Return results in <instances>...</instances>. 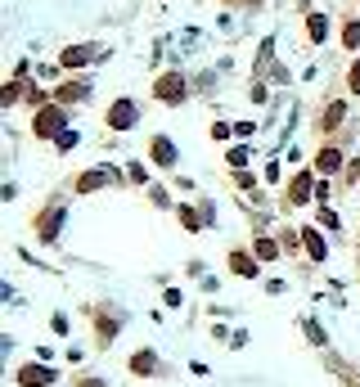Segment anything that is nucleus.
Here are the masks:
<instances>
[{
    "label": "nucleus",
    "instance_id": "1",
    "mask_svg": "<svg viewBox=\"0 0 360 387\" xmlns=\"http://www.w3.org/2000/svg\"><path fill=\"white\" fill-rule=\"evenodd\" d=\"M163 104H180L185 99V77L180 72H167V77H158V90H154Z\"/></svg>",
    "mask_w": 360,
    "mask_h": 387
},
{
    "label": "nucleus",
    "instance_id": "2",
    "mask_svg": "<svg viewBox=\"0 0 360 387\" xmlns=\"http://www.w3.org/2000/svg\"><path fill=\"white\" fill-rule=\"evenodd\" d=\"M136 117H140V113H136V104H131V99H117L108 108V126L113 131H131V126H136Z\"/></svg>",
    "mask_w": 360,
    "mask_h": 387
},
{
    "label": "nucleus",
    "instance_id": "3",
    "mask_svg": "<svg viewBox=\"0 0 360 387\" xmlns=\"http://www.w3.org/2000/svg\"><path fill=\"white\" fill-rule=\"evenodd\" d=\"M32 131L36 135H59V131H68L63 126V108H45V113H36V122H32Z\"/></svg>",
    "mask_w": 360,
    "mask_h": 387
},
{
    "label": "nucleus",
    "instance_id": "4",
    "mask_svg": "<svg viewBox=\"0 0 360 387\" xmlns=\"http://www.w3.org/2000/svg\"><path fill=\"white\" fill-rule=\"evenodd\" d=\"M117 181V172H113V167H95V172H86L77 181V194H95V190H104V185H113Z\"/></svg>",
    "mask_w": 360,
    "mask_h": 387
},
{
    "label": "nucleus",
    "instance_id": "5",
    "mask_svg": "<svg viewBox=\"0 0 360 387\" xmlns=\"http://www.w3.org/2000/svg\"><path fill=\"white\" fill-rule=\"evenodd\" d=\"M90 59H99V45H72V50H63V68H81V63H90Z\"/></svg>",
    "mask_w": 360,
    "mask_h": 387
},
{
    "label": "nucleus",
    "instance_id": "6",
    "mask_svg": "<svg viewBox=\"0 0 360 387\" xmlns=\"http://www.w3.org/2000/svg\"><path fill=\"white\" fill-rule=\"evenodd\" d=\"M59 225H63V207H50V212L36 221V230H41L45 243H54V239H59Z\"/></svg>",
    "mask_w": 360,
    "mask_h": 387
},
{
    "label": "nucleus",
    "instance_id": "7",
    "mask_svg": "<svg viewBox=\"0 0 360 387\" xmlns=\"http://www.w3.org/2000/svg\"><path fill=\"white\" fill-rule=\"evenodd\" d=\"M18 383L23 387H45V383H54V374L45 370V365H27V370L18 374Z\"/></svg>",
    "mask_w": 360,
    "mask_h": 387
},
{
    "label": "nucleus",
    "instance_id": "8",
    "mask_svg": "<svg viewBox=\"0 0 360 387\" xmlns=\"http://www.w3.org/2000/svg\"><path fill=\"white\" fill-rule=\"evenodd\" d=\"M154 163H158V167H176V145H172L167 135L154 140Z\"/></svg>",
    "mask_w": 360,
    "mask_h": 387
},
{
    "label": "nucleus",
    "instance_id": "9",
    "mask_svg": "<svg viewBox=\"0 0 360 387\" xmlns=\"http://www.w3.org/2000/svg\"><path fill=\"white\" fill-rule=\"evenodd\" d=\"M316 167H320V172H338V167H343V154H338V149H320V158H316Z\"/></svg>",
    "mask_w": 360,
    "mask_h": 387
},
{
    "label": "nucleus",
    "instance_id": "10",
    "mask_svg": "<svg viewBox=\"0 0 360 387\" xmlns=\"http://www.w3.org/2000/svg\"><path fill=\"white\" fill-rule=\"evenodd\" d=\"M230 266H234V275H243V279H248V275H257V261H252L248 252H234V257H230Z\"/></svg>",
    "mask_w": 360,
    "mask_h": 387
},
{
    "label": "nucleus",
    "instance_id": "11",
    "mask_svg": "<svg viewBox=\"0 0 360 387\" xmlns=\"http://www.w3.org/2000/svg\"><path fill=\"white\" fill-rule=\"evenodd\" d=\"M306 32H311V41H325V36H329V18L325 14H311L306 18Z\"/></svg>",
    "mask_w": 360,
    "mask_h": 387
},
{
    "label": "nucleus",
    "instance_id": "12",
    "mask_svg": "<svg viewBox=\"0 0 360 387\" xmlns=\"http://www.w3.org/2000/svg\"><path fill=\"white\" fill-rule=\"evenodd\" d=\"M86 95H90L86 81H68V86H59V99H86Z\"/></svg>",
    "mask_w": 360,
    "mask_h": 387
},
{
    "label": "nucleus",
    "instance_id": "13",
    "mask_svg": "<svg viewBox=\"0 0 360 387\" xmlns=\"http://www.w3.org/2000/svg\"><path fill=\"white\" fill-rule=\"evenodd\" d=\"M293 203H306V198H311V176H297V181H293Z\"/></svg>",
    "mask_w": 360,
    "mask_h": 387
},
{
    "label": "nucleus",
    "instance_id": "14",
    "mask_svg": "<svg viewBox=\"0 0 360 387\" xmlns=\"http://www.w3.org/2000/svg\"><path fill=\"white\" fill-rule=\"evenodd\" d=\"M306 252H311L316 261H325V252H329V248H325V239H320L316 230H306Z\"/></svg>",
    "mask_w": 360,
    "mask_h": 387
},
{
    "label": "nucleus",
    "instance_id": "15",
    "mask_svg": "<svg viewBox=\"0 0 360 387\" xmlns=\"http://www.w3.org/2000/svg\"><path fill=\"white\" fill-rule=\"evenodd\" d=\"M154 356H149V352H140V356H131V370H136V374H154Z\"/></svg>",
    "mask_w": 360,
    "mask_h": 387
},
{
    "label": "nucleus",
    "instance_id": "16",
    "mask_svg": "<svg viewBox=\"0 0 360 387\" xmlns=\"http://www.w3.org/2000/svg\"><path fill=\"white\" fill-rule=\"evenodd\" d=\"M343 45H347V50H360V23H347L343 27Z\"/></svg>",
    "mask_w": 360,
    "mask_h": 387
},
{
    "label": "nucleus",
    "instance_id": "17",
    "mask_svg": "<svg viewBox=\"0 0 360 387\" xmlns=\"http://www.w3.org/2000/svg\"><path fill=\"white\" fill-rule=\"evenodd\" d=\"M343 117H347L343 104H329V108H325V126H343Z\"/></svg>",
    "mask_w": 360,
    "mask_h": 387
},
{
    "label": "nucleus",
    "instance_id": "18",
    "mask_svg": "<svg viewBox=\"0 0 360 387\" xmlns=\"http://www.w3.org/2000/svg\"><path fill=\"white\" fill-rule=\"evenodd\" d=\"M257 257L261 261H275V257H279V248H275L270 239H257Z\"/></svg>",
    "mask_w": 360,
    "mask_h": 387
},
{
    "label": "nucleus",
    "instance_id": "19",
    "mask_svg": "<svg viewBox=\"0 0 360 387\" xmlns=\"http://www.w3.org/2000/svg\"><path fill=\"white\" fill-rule=\"evenodd\" d=\"M54 145H59L63 154H68V149H77V131H59V135H54Z\"/></svg>",
    "mask_w": 360,
    "mask_h": 387
},
{
    "label": "nucleus",
    "instance_id": "20",
    "mask_svg": "<svg viewBox=\"0 0 360 387\" xmlns=\"http://www.w3.org/2000/svg\"><path fill=\"white\" fill-rule=\"evenodd\" d=\"M180 221H185V230H198V216L189 212V207H180Z\"/></svg>",
    "mask_w": 360,
    "mask_h": 387
},
{
    "label": "nucleus",
    "instance_id": "21",
    "mask_svg": "<svg viewBox=\"0 0 360 387\" xmlns=\"http://www.w3.org/2000/svg\"><path fill=\"white\" fill-rule=\"evenodd\" d=\"M248 163V149H230V167H243Z\"/></svg>",
    "mask_w": 360,
    "mask_h": 387
},
{
    "label": "nucleus",
    "instance_id": "22",
    "mask_svg": "<svg viewBox=\"0 0 360 387\" xmlns=\"http://www.w3.org/2000/svg\"><path fill=\"white\" fill-rule=\"evenodd\" d=\"M347 81H352V90L360 95V63H352V77H347Z\"/></svg>",
    "mask_w": 360,
    "mask_h": 387
}]
</instances>
